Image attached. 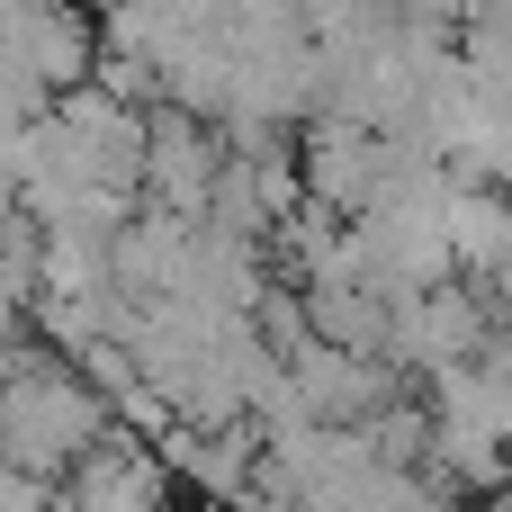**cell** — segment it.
<instances>
[{
  "instance_id": "1",
  "label": "cell",
  "mask_w": 512,
  "mask_h": 512,
  "mask_svg": "<svg viewBox=\"0 0 512 512\" xmlns=\"http://www.w3.org/2000/svg\"><path fill=\"white\" fill-rule=\"evenodd\" d=\"M99 432H108L99 423V396L72 369H54V360H9L0 369V459L18 477H36V486L63 477Z\"/></svg>"
}]
</instances>
